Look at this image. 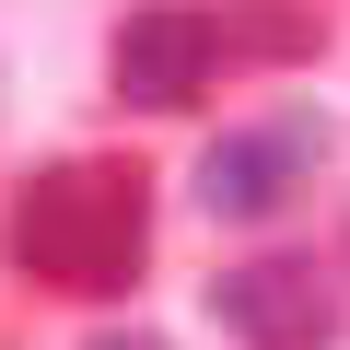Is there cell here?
Returning <instances> with one entry per match:
<instances>
[{"label":"cell","mask_w":350,"mask_h":350,"mask_svg":"<svg viewBox=\"0 0 350 350\" xmlns=\"http://www.w3.org/2000/svg\"><path fill=\"white\" fill-rule=\"evenodd\" d=\"M222 12H199V0H140V12L117 24V94L129 105H152V117H175V105H199L211 94V70H222Z\"/></svg>","instance_id":"cell-3"},{"label":"cell","mask_w":350,"mask_h":350,"mask_svg":"<svg viewBox=\"0 0 350 350\" xmlns=\"http://www.w3.org/2000/svg\"><path fill=\"white\" fill-rule=\"evenodd\" d=\"M12 245L47 292H129L140 257H152V175L140 163H105V152H70L47 175H24L12 199Z\"/></svg>","instance_id":"cell-1"},{"label":"cell","mask_w":350,"mask_h":350,"mask_svg":"<svg viewBox=\"0 0 350 350\" xmlns=\"http://www.w3.org/2000/svg\"><path fill=\"white\" fill-rule=\"evenodd\" d=\"M315 163H327V117H315V105H280V117H257V129H222V140L199 152V211H211V222H269Z\"/></svg>","instance_id":"cell-2"},{"label":"cell","mask_w":350,"mask_h":350,"mask_svg":"<svg viewBox=\"0 0 350 350\" xmlns=\"http://www.w3.org/2000/svg\"><path fill=\"white\" fill-rule=\"evenodd\" d=\"M211 315H222L245 350H327V338H338V292H327L304 257L222 269V280H211Z\"/></svg>","instance_id":"cell-4"},{"label":"cell","mask_w":350,"mask_h":350,"mask_svg":"<svg viewBox=\"0 0 350 350\" xmlns=\"http://www.w3.org/2000/svg\"><path fill=\"white\" fill-rule=\"evenodd\" d=\"M94 350H163V338H152V327H117V338H94Z\"/></svg>","instance_id":"cell-5"}]
</instances>
